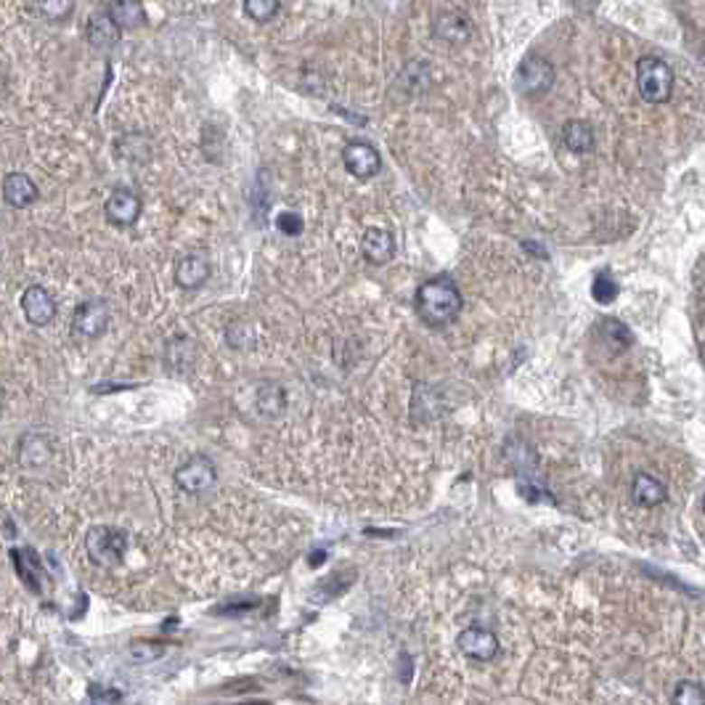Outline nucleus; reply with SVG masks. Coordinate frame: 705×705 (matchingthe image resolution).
Wrapping results in <instances>:
<instances>
[{
    "instance_id": "1",
    "label": "nucleus",
    "mask_w": 705,
    "mask_h": 705,
    "mask_svg": "<svg viewBox=\"0 0 705 705\" xmlns=\"http://www.w3.org/2000/svg\"><path fill=\"white\" fill-rule=\"evenodd\" d=\"M462 292L451 276H435L417 289V314L432 329L454 324L462 314Z\"/></svg>"
},
{
    "instance_id": "2",
    "label": "nucleus",
    "mask_w": 705,
    "mask_h": 705,
    "mask_svg": "<svg viewBox=\"0 0 705 705\" xmlns=\"http://www.w3.org/2000/svg\"><path fill=\"white\" fill-rule=\"evenodd\" d=\"M636 88L644 101L650 104H666L673 96V72L663 59L642 56L636 61Z\"/></svg>"
},
{
    "instance_id": "3",
    "label": "nucleus",
    "mask_w": 705,
    "mask_h": 705,
    "mask_svg": "<svg viewBox=\"0 0 705 705\" xmlns=\"http://www.w3.org/2000/svg\"><path fill=\"white\" fill-rule=\"evenodd\" d=\"M125 549H127V536L119 528L96 525L85 536L88 559L99 568H118L119 562L125 559Z\"/></svg>"
},
{
    "instance_id": "4",
    "label": "nucleus",
    "mask_w": 705,
    "mask_h": 705,
    "mask_svg": "<svg viewBox=\"0 0 705 705\" xmlns=\"http://www.w3.org/2000/svg\"><path fill=\"white\" fill-rule=\"evenodd\" d=\"M514 85L525 99H536L544 96L549 88L554 85V67L541 56H528L514 75Z\"/></svg>"
},
{
    "instance_id": "5",
    "label": "nucleus",
    "mask_w": 705,
    "mask_h": 705,
    "mask_svg": "<svg viewBox=\"0 0 705 705\" xmlns=\"http://www.w3.org/2000/svg\"><path fill=\"white\" fill-rule=\"evenodd\" d=\"M215 480H218V472L207 456H192L175 470V485L192 496L207 494L215 485Z\"/></svg>"
},
{
    "instance_id": "6",
    "label": "nucleus",
    "mask_w": 705,
    "mask_h": 705,
    "mask_svg": "<svg viewBox=\"0 0 705 705\" xmlns=\"http://www.w3.org/2000/svg\"><path fill=\"white\" fill-rule=\"evenodd\" d=\"M109 326V306L104 300H88L72 315V334L78 340H96Z\"/></svg>"
},
{
    "instance_id": "7",
    "label": "nucleus",
    "mask_w": 705,
    "mask_h": 705,
    "mask_svg": "<svg viewBox=\"0 0 705 705\" xmlns=\"http://www.w3.org/2000/svg\"><path fill=\"white\" fill-rule=\"evenodd\" d=\"M432 38L448 45H465L472 38V22L467 14L446 8L440 14H435L432 19Z\"/></svg>"
},
{
    "instance_id": "8",
    "label": "nucleus",
    "mask_w": 705,
    "mask_h": 705,
    "mask_svg": "<svg viewBox=\"0 0 705 705\" xmlns=\"http://www.w3.org/2000/svg\"><path fill=\"white\" fill-rule=\"evenodd\" d=\"M456 644H459V650H462L467 658L477 661V663H488V661H494V658L499 655V639H496V634L488 631V628H465V631L456 636Z\"/></svg>"
},
{
    "instance_id": "9",
    "label": "nucleus",
    "mask_w": 705,
    "mask_h": 705,
    "mask_svg": "<svg viewBox=\"0 0 705 705\" xmlns=\"http://www.w3.org/2000/svg\"><path fill=\"white\" fill-rule=\"evenodd\" d=\"M343 164H345V170H348L351 175L366 181V178H374V175L380 173L382 159H380V152H377L371 144H366V141H351V144L343 149Z\"/></svg>"
},
{
    "instance_id": "10",
    "label": "nucleus",
    "mask_w": 705,
    "mask_h": 705,
    "mask_svg": "<svg viewBox=\"0 0 705 705\" xmlns=\"http://www.w3.org/2000/svg\"><path fill=\"white\" fill-rule=\"evenodd\" d=\"M141 210H144L141 196L133 194L130 189H118V192H112V196H109L107 204H104L107 221L115 223V226H119V229H130V226H136L138 218H141Z\"/></svg>"
},
{
    "instance_id": "11",
    "label": "nucleus",
    "mask_w": 705,
    "mask_h": 705,
    "mask_svg": "<svg viewBox=\"0 0 705 705\" xmlns=\"http://www.w3.org/2000/svg\"><path fill=\"white\" fill-rule=\"evenodd\" d=\"M22 311L33 326H45L56 318V300L51 297V292L45 287L33 284L22 295Z\"/></svg>"
},
{
    "instance_id": "12",
    "label": "nucleus",
    "mask_w": 705,
    "mask_h": 705,
    "mask_svg": "<svg viewBox=\"0 0 705 705\" xmlns=\"http://www.w3.org/2000/svg\"><path fill=\"white\" fill-rule=\"evenodd\" d=\"M212 274V266H210V258L204 252H189L178 260L175 266V284L181 289H189L194 292L199 287L207 284V278Z\"/></svg>"
},
{
    "instance_id": "13",
    "label": "nucleus",
    "mask_w": 705,
    "mask_h": 705,
    "mask_svg": "<svg viewBox=\"0 0 705 705\" xmlns=\"http://www.w3.org/2000/svg\"><path fill=\"white\" fill-rule=\"evenodd\" d=\"M194 363H196V348L194 343H192L186 334H178V337H173V340L167 343V351H164V369H167L173 377H178V380L189 377V374L194 371Z\"/></svg>"
},
{
    "instance_id": "14",
    "label": "nucleus",
    "mask_w": 705,
    "mask_h": 705,
    "mask_svg": "<svg viewBox=\"0 0 705 705\" xmlns=\"http://www.w3.org/2000/svg\"><path fill=\"white\" fill-rule=\"evenodd\" d=\"M11 559L16 565V573L22 578V584L35 591V594H42L45 588V573H42V565H40V557L30 547L24 549H11Z\"/></svg>"
},
{
    "instance_id": "15",
    "label": "nucleus",
    "mask_w": 705,
    "mask_h": 705,
    "mask_svg": "<svg viewBox=\"0 0 705 705\" xmlns=\"http://www.w3.org/2000/svg\"><path fill=\"white\" fill-rule=\"evenodd\" d=\"M3 196H5V202H8L11 207L24 210V207H30V204L38 202V186H35V181H33L30 175H24V173H8V175L3 178Z\"/></svg>"
},
{
    "instance_id": "16",
    "label": "nucleus",
    "mask_w": 705,
    "mask_h": 705,
    "mask_svg": "<svg viewBox=\"0 0 705 705\" xmlns=\"http://www.w3.org/2000/svg\"><path fill=\"white\" fill-rule=\"evenodd\" d=\"M119 35H122V30L115 24V19L107 14V8L90 14V19L85 24V38H88V42L93 48H112V45H118Z\"/></svg>"
},
{
    "instance_id": "17",
    "label": "nucleus",
    "mask_w": 705,
    "mask_h": 705,
    "mask_svg": "<svg viewBox=\"0 0 705 705\" xmlns=\"http://www.w3.org/2000/svg\"><path fill=\"white\" fill-rule=\"evenodd\" d=\"M361 252L371 266H385L395 252V239L385 229H369L361 239Z\"/></svg>"
},
{
    "instance_id": "18",
    "label": "nucleus",
    "mask_w": 705,
    "mask_h": 705,
    "mask_svg": "<svg viewBox=\"0 0 705 705\" xmlns=\"http://www.w3.org/2000/svg\"><path fill=\"white\" fill-rule=\"evenodd\" d=\"M631 499L634 504L639 507H658L663 499H666V488L658 477L647 475V472H639L631 483Z\"/></svg>"
},
{
    "instance_id": "19",
    "label": "nucleus",
    "mask_w": 705,
    "mask_h": 705,
    "mask_svg": "<svg viewBox=\"0 0 705 705\" xmlns=\"http://www.w3.org/2000/svg\"><path fill=\"white\" fill-rule=\"evenodd\" d=\"M104 8L115 19V24L122 33L125 30H138V27L146 24V11H144V5L138 0H115V3H107Z\"/></svg>"
},
{
    "instance_id": "20",
    "label": "nucleus",
    "mask_w": 705,
    "mask_h": 705,
    "mask_svg": "<svg viewBox=\"0 0 705 705\" xmlns=\"http://www.w3.org/2000/svg\"><path fill=\"white\" fill-rule=\"evenodd\" d=\"M562 144L573 155H587L594 149V130L581 119H570L562 125Z\"/></svg>"
},
{
    "instance_id": "21",
    "label": "nucleus",
    "mask_w": 705,
    "mask_h": 705,
    "mask_svg": "<svg viewBox=\"0 0 705 705\" xmlns=\"http://www.w3.org/2000/svg\"><path fill=\"white\" fill-rule=\"evenodd\" d=\"M255 406L266 419H276L287 409V392L278 382H263L255 395Z\"/></svg>"
},
{
    "instance_id": "22",
    "label": "nucleus",
    "mask_w": 705,
    "mask_h": 705,
    "mask_svg": "<svg viewBox=\"0 0 705 705\" xmlns=\"http://www.w3.org/2000/svg\"><path fill=\"white\" fill-rule=\"evenodd\" d=\"M48 456H51V448H48L45 440H40V437H35V435H30V437L22 440L19 462H22L24 467H40V465L48 462Z\"/></svg>"
},
{
    "instance_id": "23",
    "label": "nucleus",
    "mask_w": 705,
    "mask_h": 705,
    "mask_svg": "<svg viewBox=\"0 0 705 705\" xmlns=\"http://www.w3.org/2000/svg\"><path fill=\"white\" fill-rule=\"evenodd\" d=\"M602 337H605V343H607L613 351H626L628 345L634 343V337H631L626 324H621V321H616V318L602 321Z\"/></svg>"
},
{
    "instance_id": "24",
    "label": "nucleus",
    "mask_w": 705,
    "mask_h": 705,
    "mask_svg": "<svg viewBox=\"0 0 705 705\" xmlns=\"http://www.w3.org/2000/svg\"><path fill=\"white\" fill-rule=\"evenodd\" d=\"M673 705H705V687L692 682V679H684L676 684L673 690V698H671Z\"/></svg>"
},
{
    "instance_id": "25",
    "label": "nucleus",
    "mask_w": 705,
    "mask_h": 705,
    "mask_svg": "<svg viewBox=\"0 0 705 705\" xmlns=\"http://www.w3.org/2000/svg\"><path fill=\"white\" fill-rule=\"evenodd\" d=\"M591 295H594V300H597V303H602V306H610V303L616 300V295H618V284H616V278L607 274V271H599V274L594 276Z\"/></svg>"
},
{
    "instance_id": "26",
    "label": "nucleus",
    "mask_w": 705,
    "mask_h": 705,
    "mask_svg": "<svg viewBox=\"0 0 705 705\" xmlns=\"http://www.w3.org/2000/svg\"><path fill=\"white\" fill-rule=\"evenodd\" d=\"M241 8H244V14H247L249 19H255V22H271L276 14H278L281 3H278V0H247Z\"/></svg>"
},
{
    "instance_id": "27",
    "label": "nucleus",
    "mask_w": 705,
    "mask_h": 705,
    "mask_svg": "<svg viewBox=\"0 0 705 705\" xmlns=\"http://www.w3.org/2000/svg\"><path fill=\"white\" fill-rule=\"evenodd\" d=\"M33 8L51 22H64L75 11V3L72 0H64V3L61 0H42V3H35Z\"/></svg>"
},
{
    "instance_id": "28",
    "label": "nucleus",
    "mask_w": 705,
    "mask_h": 705,
    "mask_svg": "<svg viewBox=\"0 0 705 705\" xmlns=\"http://www.w3.org/2000/svg\"><path fill=\"white\" fill-rule=\"evenodd\" d=\"M122 695L112 687H99V684H90L88 687V700L82 705H119Z\"/></svg>"
},
{
    "instance_id": "29",
    "label": "nucleus",
    "mask_w": 705,
    "mask_h": 705,
    "mask_svg": "<svg viewBox=\"0 0 705 705\" xmlns=\"http://www.w3.org/2000/svg\"><path fill=\"white\" fill-rule=\"evenodd\" d=\"M276 229L287 236H300L303 234V229H306V223H303V215L287 210V212H278V215H276Z\"/></svg>"
},
{
    "instance_id": "30",
    "label": "nucleus",
    "mask_w": 705,
    "mask_h": 705,
    "mask_svg": "<svg viewBox=\"0 0 705 705\" xmlns=\"http://www.w3.org/2000/svg\"><path fill=\"white\" fill-rule=\"evenodd\" d=\"M130 655H133L138 663L157 661L159 655H162V647H159V644H144V642H133V644H130Z\"/></svg>"
},
{
    "instance_id": "31",
    "label": "nucleus",
    "mask_w": 705,
    "mask_h": 705,
    "mask_svg": "<svg viewBox=\"0 0 705 705\" xmlns=\"http://www.w3.org/2000/svg\"><path fill=\"white\" fill-rule=\"evenodd\" d=\"M703 514H705V496H703Z\"/></svg>"
}]
</instances>
